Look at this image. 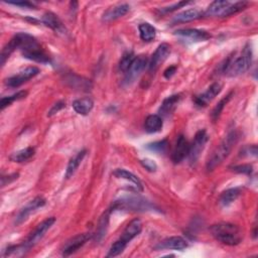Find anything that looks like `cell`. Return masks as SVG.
<instances>
[{
    "label": "cell",
    "mask_w": 258,
    "mask_h": 258,
    "mask_svg": "<svg viewBox=\"0 0 258 258\" xmlns=\"http://www.w3.org/2000/svg\"><path fill=\"white\" fill-rule=\"evenodd\" d=\"M139 36L144 41H151L155 38L156 30L148 22H144L139 26Z\"/></svg>",
    "instance_id": "obj_28"
},
{
    "label": "cell",
    "mask_w": 258,
    "mask_h": 258,
    "mask_svg": "<svg viewBox=\"0 0 258 258\" xmlns=\"http://www.w3.org/2000/svg\"><path fill=\"white\" fill-rule=\"evenodd\" d=\"M222 90V85L218 82L211 85L203 94L195 98V103L199 107L207 106L217 95H219Z\"/></svg>",
    "instance_id": "obj_14"
},
{
    "label": "cell",
    "mask_w": 258,
    "mask_h": 258,
    "mask_svg": "<svg viewBox=\"0 0 258 258\" xmlns=\"http://www.w3.org/2000/svg\"><path fill=\"white\" fill-rule=\"evenodd\" d=\"M208 140H209V136H208L206 130L203 129L196 133L193 143L190 145L189 154H187V157H189L191 165H195V163L198 161L201 153L203 152V150L208 143Z\"/></svg>",
    "instance_id": "obj_6"
},
{
    "label": "cell",
    "mask_w": 258,
    "mask_h": 258,
    "mask_svg": "<svg viewBox=\"0 0 258 258\" xmlns=\"http://www.w3.org/2000/svg\"><path fill=\"white\" fill-rule=\"evenodd\" d=\"M241 191L237 187H234V189H229L223 192L219 198V204L222 207H228L230 206L233 202H235L238 197L240 196Z\"/></svg>",
    "instance_id": "obj_27"
},
{
    "label": "cell",
    "mask_w": 258,
    "mask_h": 258,
    "mask_svg": "<svg viewBox=\"0 0 258 258\" xmlns=\"http://www.w3.org/2000/svg\"><path fill=\"white\" fill-rule=\"evenodd\" d=\"M240 155L247 157H255L257 155V147L255 145H252L243 147L240 151Z\"/></svg>",
    "instance_id": "obj_38"
},
{
    "label": "cell",
    "mask_w": 258,
    "mask_h": 258,
    "mask_svg": "<svg viewBox=\"0 0 258 258\" xmlns=\"http://www.w3.org/2000/svg\"><path fill=\"white\" fill-rule=\"evenodd\" d=\"M189 150H190V145L187 143V140L184 135H180L172 154L173 161L175 163L182 162L187 156V154H189Z\"/></svg>",
    "instance_id": "obj_15"
},
{
    "label": "cell",
    "mask_w": 258,
    "mask_h": 258,
    "mask_svg": "<svg viewBox=\"0 0 258 258\" xmlns=\"http://www.w3.org/2000/svg\"><path fill=\"white\" fill-rule=\"evenodd\" d=\"M237 138H238L237 134L234 131L230 132L225 137V139L220 144V146H218L215 148L213 153L211 154V156L209 157V159L207 161V166H206L208 172L214 171L225 160V158L228 157V155L232 151L234 145H235L237 142Z\"/></svg>",
    "instance_id": "obj_4"
},
{
    "label": "cell",
    "mask_w": 258,
    "mask_h": 258,
    "mask_svg": "<svg viewBox=\"0 0 258 258\" xmlns=\"http://www.w3.org/2000/svg\"><path fill=\"white\" fill-rule=\"evenodd\" d=\"M22 55L25 58L37 63H40V64L50 63V58L44 54V52L41 50L40 45L38 43L32 46V48L29 50L23 51Z\"/></svg>",
    "instance_id": "obj_19"
},
{
    "label": "cell",
    "mask_w": 258,
    "mask_h": 258,
    "mask_svg": "<svg viewBox=\"0 0 258 258\" xmlns=\"http://www.w3.org/2000/svg\"><path fill=\"white\" fill-rule=\"evenodd\" d=\"M162 126H163L162 118L158 114L149 115L145 122L146 131L148 133L159 132L162 129Z\"/></svg>",
    "instance_id": "obj_25"
},
{
    "label": "cell",
    "mask_w": 258,
    "mask_h": 258,
    "mask_svg": "<svg viewBox=\"0 0 258 258\" xmlns=\"http://www.w3.org/2000/svg\"><path fill=\"white\" fill-rule=\"evenodd\" d=\"M191 2H187V1H181V2H178V3H175L174 5H171V6H168V7H163L161 8V12L163 13H169V12H172V11H175L179 8H182L183 6H185L187 4H190Z\"/></svg>",
    "instance_id": "obj_39"
},
{
    "label": "cell",
    "mask_w": 258,
    "mask_h": 258,
    "mask_svg": "<svg viewBox=\"0 0 258 258\" xmlns=\"http://www.w3.org/2000/svg\"><path fill=\"white\" fill-rule=\"evenodd\" d=\"M56 222V218L54 217H51V218H48L43 220L37 228L36 230L31 234V236L29 237V239L25 242L26 245L31 249L32 247H34L35 245H37L42 238L43 236L45 235V233L48 232L51 227L55 224Z\"/></svg>",
    "instance_id": "obj_10"
},
{
    "label": "cell",
    "mask_w": 258,
    "mask_h": 258,
    "mask_svg": "<svg viewBox=\"0 0 258 258\" xmlns=\"http://www.w3.org/2000/svg\"><path fill=\"white\" fill-rule=\"evenodd\" d=\"M210 232L216 240L229 246L238 245L242 240L240 228L231 223L221 222L214 224L210 227Z\"/></svg>",
    "instance_id": "obj_2"
},
{
    "label": "cell",
    "mask_w": 258,
    "mask_h": 258,
    "mask_svg": "<svg viewBox=\"0 0 258 258\" xmlns=\"http://www.w3.org/2000/svg\"><path fill=\"white\" fill-rule=\"evenodd\" d=\"M168 147H169V142L167 139H163V140H160V142H156V143L148 145L147 148L156 153H165L168 149Z\"/></svg>",
    "instance_id": "obj_34"
},
{
    "label": "cell",
    "mask_w": 258,
    "mask_h": 258,
    "mask_svg": "<svg viewBox=\"0 0 258 258\" xmlns=\"http://www.w3.org/2000/svg\"><path fill=\"white\" fill-rule=\"evenodd\" d=\"M252 63V49L247 43L241 54L235 58L230 57L227 59L224 67L223 73L228 77H237L246 73L250 69Z\"/></svg>",
    "instance_id": "obj_1"
},
{
    "label": "cell",
    "mask_w": 258,
    "mask_h": 258,
    "mask_svg": "<svg viewBox=\"0 0 258 258\" xmlns=\"http://www.w3.org/2000/svg\"><path fill=\"white\" fill-rule=\"evenodd\" d=\"M232 95H233V93H230L229 95H227L225 98H223V99L217 104V106L214 108V110H213V112H212V118H213L214 121H216V120L219 118V116H220L222 110L224 109L225 105L230 101Z\"/></svg>",
    "instance_id": "obj_35"
},
{
    "label": "cell",
    "mask_w": 258,
    "mask_h": 258,
    "mask_svg": "<svg viewBox=\"0 0 258 258\" xmlns=\"http://www.w3.org/2000/svg\"><path fill=\"white\" fill-rule=\"evenodd\" d=\"M176 71H177V67L172 66L166 70L165 73H163V76H165V78H167V79H171L175 75Z\"/></svg>",
    "instance_id": "obj_43"
},
{
    "label": "cell",
    "mask_w": 258,
    "mask_h": 258,
    "mask_svg": "<svg viewBox=\"0 0 258 258\" xmlns=\"http://www.w3.org/2000/svg\"><path fill=\"white\" fill-rule=\"evenodd\" d=\"M86 154H87V151L86 150H82V151H79L78 153H76L71 159H70V161L68 163L67 170H66V174H65V178L67 180L71 179L75 175V173L77 172L78 168L80 167L81 162L83 161V159L86 156Z\"/></svg>",
    "instance_id": "obj_22"
},
{
    "label": "cell",
    "mask_w": 258,
    "mask_h": 258,
    "mask_svg": "<svg viewBox=\"0 0 258 258\" xmlns=\"http://www.w3.org/2000/svg\"><path fill=\"white\" fill-rule=\"evenodd\" d=\"M152 206L149 202L139 197H124L116 201L112 209L117 210H129V211H147Z\"/></svg>",
    "instance_id": "obj_5"
},
{
    "label": "cell",
    "mask_w": 258,
    "mask_h": 258,
    "mask_svg": "<svg viewBox=\"0 0 258 258\" xmlns=\"http://www.w3.org/2000/svg\"><path fill=\"white\" fill-rule=\"evenodd\" d=\"M17 178H18V174H12V175H9V176H6V177L2 176V178H1V185L4 186L7 184H10L11 182L15 181Z\"/></svg>",
    "instance_id": "obj_41"
},
{
    "label": "cell",
    "mask_w": 258,
    "mask_h": 258,
    "mask_svg": "<svg viewBox=\"0 0 258 258\" xmlns=\"http://www.w3.org/2000/svg\"><path fill=\"white\" fill-rule=\"evenodd\" d=\"M248 5V2L245 1H240V2H236V3H231L227 9L225 10V12L223 13L222 17H226V16H230L233 14H236L242 10H244L246 8V6Z\"/></svg>",
    "instance_id": "obj_32"
},
{
    "label": "cell",
    "mask_w": 258,
    "mask_h": 258,
    "mask_svg": "<svg viewBox=\"0 0 258 258\" xmlns=\"http://www.w3.org/2000/svg\"><path fill=\"white\" fill-rule=\"evenodd\" d=\"M41 22L43 23L45 27L52 29L53 31H55L59 35H65L66 34V28L64 27L63 22L61 21V19L59 18L58 15H56L55 13H53L51 11L45 12L42 15Z\"/></svg>",
    "instance_id": "obj_18"
},
{
    "label": "cell",
    "mask_w": 258,
    "mask_h": 258,
    "mask_svg": "<svg viewBox=\"0 0 258 258\" xmlns=\"http://www.w3.org/2000/svg\"><path fill=\"white\" fill-rule=\"evenodd\" d=\"M187 247V242L181 236H173L169 237L165 240L160 241L157 245L154 246L156 250H184Z\"/></svg>",
    "instance_id": "obj_16"
},
{
    "label": "cell",
    "mask_w": 258,
    "mask_h": 258,
    "mask_svg": "<svg viewBox=\"0 0 258 258\" xmlns=\"http://www.w3.org/2000/svg\"><path fill=\"white\" fill-rule=\"evenodd\" d=\"M9 4H12V5H15V6H19V7H23V8H35V4L32 3V2H29V1H11V2H8Z\"/></svg>",
    "instance_id": "obj_42"
},
{
    "label": "cell",
    "mask_w": 258,
    "mask_h": 258,
    "mask_svg": "<svg viewBox=\"0 0 258 258\" xmlns=\"http://www.w3.org/2000/svg\"><path fill=\"white\" fill-rule=\"evenodd\" d=\"M44 205H45V200L42 197L35 198L26 207H23L20 210V212L15 218V225H20L23 222H26L33 213H35L37 209L42 208Z\"/></svg>",
    "instance_id": "obj_12"
},
{
    "label": "cell",
    "mask_w": 258,
    "mask_h": 258,
    "mask_svg": "<svg viewBox=\"0 0 258 258\" xmlns=\"http://www.w3.org/2000/svg\"><path fill=\"white\" fill-rule=\"evenodd\" d=\"M231 4V2L226 1V0H216V1L211 3L206 12L204 13L206 16H219L222 17L223 13L225 12V10L227 9V7Z\"/></svg>",
    "instance_id": "obj_24"
},
{
    "label": "cell",
    "mask_w": 258,
    "mask_h": 258,
    "mask_svg": "<svg viewBox=\"0 0 258 258\" xmlns=\"http://www.w3.org/2000/svg\"><path fill=\"white\" fill-rule=\"evenodd\" d=\"M135 55L133 54V52H126L123 56H122V58H121V60H120V62H119V69H120V71H122V72H126L127 71V70L129 69V67L131 66V64L133 63V61L135 60Z\"/></svg>",
    "instance_id": "obj_33"
},
{
    "label": "cell",
    "mask_w": 258,
    "mask_h": 258,
    "mask_svg": "<svg viewBox=\"0 0 258 258\" xmlns=\"http://www.w3.org/2000/svg\"><path fill=\"white\" fill-rule=\"evenodd\" d=\"M113 176L116 177L117 179H121V180H125V181H128L129 183H131L134 186L135 189L137 190V192H143L144 191V185L142 184V182H140V180L135 176L133 175L132 173L124 170V169H117L114 171L113 173Z\"/></svg>",
    "instance_id": "obj_21"
},
{
    "label": "cell",
    "mask_w": 258,
    "mask_h": 258,
    "mask_svg": "<svg viewBox=\"0 0 258 258\" xmlns=\"http://www.w3.org/2000/svg\"><path fill=\"white\" fill-rule=\"evenodd\" d=\"M38 73H39V69L37 67L35 66L28 67L26 69H23L18 74L6 79L5 85L9 88H17L22 84L28 82L29 80H31L32 78L36 77Z\"/></svg>",
    "instance_id": "obj_8"
},
{
    "label": "cell",
    "mask_w": 258,
    "mask_h": 258,
    "mask_svg": "<svg viewBox=\"0 0 258 258\" xmlns=\"http://www.w3.org/2000/svg\"><path fill=\"white\" fill-rule=\"evenodd\" d=\"M147 66H148V61L147 57L145 56H138L135 58L129 69L125 72L124 77V84L125 85H131L135 82L136 79L143 74V72L146 70Z\"/></svg>",
    "instance_id": "obj_7"
},
{
    "label": "cell",
    "mask_w": 258,
    "mask_h": 258,
    "mask_svg": "<svg viewBox=\"0 0 258 258\" xmlns=\"http://www.w3.org/2000/svg\"><path fill=\"white\" fill-rule=\"evenodd\" d=\"M35 148L34 147H27L25 149L18 150L10 155V160L14 162H23L31 159L35 155Z\"/></svg>",
    "instance_id": "obj_29"
},
{
    "label": "cell",
    "mask_w": 258,
    "mask_h": 258,
    "mask_svg": "<svg viewBox=\"0 0 258 258\" xmlns=\"http://www.w3.org/2000/svg\"><path fill=\"white\" fill-rule=\"evenodd\" d=\"M30 248L26 245V243L16 245V246H10L6 250L3 251L2 255L4 257H18L25 255L27 251H29Z\"/></svg>",
    "instance_id": "obj_30"
},
{
    "label": "cell",
    "mask_w": 258,
    "mask_h": 258,
    "mask_svg": "<svg viewBox=\"0 0 258 258\" xmlns=\"http://www.w3.org/2000/svg\"><path fill=\"white\" fill-rule=\"evenodd\" d=\"M142 230H143V222L139 219L136 218V219H133L132 221H130L127 224V226L125 227L120 238L111 245L107 256L115 257V256H118L119 254H121L124 251V249L126 248L127 244L133 238H135L137 235H139V233L142 232Z\"/></svg>",
    "instance_id": "obj_3"
},
{
    "label": "cell",
    "mask_w": 258,
    "mask_h": 258,
    "mask_svg": "<svg viewBox=\"0 0 258 258\" xmlns=\"http://www.w3.org/2000/svg\"><path fill=\"white\" fill-rule=\"evenodd\" d=\"M175 36L182 37L187 41L198 42V41H205L211 38V35L205 31H200L196 29H184L175 32Z\"/></svg>",
    "instance_id": "obj_13"
},
{
    "label": "cell",
    "mask_w": 258,
    "mask_h": 258,
    "mask_svg": "<svg viewBox=\"0 0 258 258\" xmlns=\"http://www.w3.org/2000/svg\"><path fill=\"white\" fill-rule=\"evenodd\" d=\"M130 10V6L127 3H121L108 8L102 15V20L105 22L114 21L126 15Z\"/></svg>",
    "instance_id": "obj_17"
},
{
    "label": "cell",
    "mask_w": 258,
    "mask_h": 258,
    "mask_svg": "<svg viewBox=\"0 0 258 258\" xmlns=\"http://www.w3.org/2000/svg\"><path fill=\"white\" fill-rule=\"evenodd\" d=\"M180 100H181L180 95H172L163 100V102L161 103L158 109V115L161 117V118L162 117L170 116L177 108Z\"/></svg>",
    "instance_id": "obj_20"
},
{
    "label": "cell",
    "mask_w": 258,
    "mask_h": 258,
    "mask_svg": "<svg viewBox=\"0 0 258 258\" xmlns=\"http://www.w3.org/2000/svg\"><path fill=\"white\" fill-rule=\"evenodd\" d=\"M203 12L198 8H190L178 13L174 17V21L177 23H185L193 20H197L203 16Z\"/></svg>",
    "instance_id": "obj_23"
},
{
    "label": "cell",
    "mask_w": 258,
    "mask_h": 258,
    "mask_svg": "<svg viewBox=\"0 0 258 258\" xmlns=\"http://www.w3.org/2000/svg\"><path fill=\"white\" fill-rule=\"evenodd\" d=\"M140 163H142V166L148 172L150 173H154L157 170V165L156 162L153 159L150 158H145L140 160Z\"/></svg>",
    "instance_id": "obj_37"
},
{
    "label": "cell",
    "mask_w": 258,
    "mask_h": 258,
    "mask_svg": "<svg viewBox=\"0 0 258 258\" xmlns=\"http://www.w3.org/2000/svg\"><path fill=\"white\" fill-rule=\"evenodd\" d=\"M92 237V234L90 233H82L78 234V235L74 236L70 240H68L62 250L63 256H70L73 253L77 252L88 240H90Z\"/></svg>",
    "instance_id": "obj_11"
},
{
    "label": "cell",
    "mask_w": 258,
    "mask_h": 258,
    "mask_svg": "<svg viewBox=\"0 0 258 258\" xmlns=\"http://www.w3.org/2000/svg\"><path fill=\"white\" fill-rule=\"evenodd\" d=\"M171 54V45L169 43L163 42L157 46V49L151 56L150 61L148 62L149 72L154 73L157 69L165 63V61L170 57Z\"/></svg>",
    "instance_id": "obj_9"
},
{
    "label": "cell",
    "mask_w": 258,
    "mask_h": 258,
    "mask_svg": "<svg viewBox=\"0 0 258 258\" xmlns=\"http://www.w3.org/2000/svg\"><path fill=\"white\" fill-rule=\"evenodd\" d=\"M94 107V101L90 97H84L73 102V108L80 115H88Z\"/></svg>",
    "instance_id": "obj_26"
},
{
    "label": "cell",
    "mask_w": 258,
    "mask_h": 258,
    "mask_svg": "<svg viewBox=\"0 0 258 258\" xmlns=\"http://www.w3.org/2000/svg\"><path fill=\"white\" fill-rule=\"evenodd\" d=\"M28 96V92L27 91H19L16 94H13L11 96H7V97H3L0 101V108L1 110H4L7 106L11 105L14 101H18L21 100L23 98H26Z\"/></svg>",
    "instance_id": "obj_31"
},
{
    "label": "cell",
    "mask_w": 258,
    "mask_h": 258,
    "mask_svg": "<svg viewBox=\"0 0 258 258\" xmlns=\"http://www.w3.org/2000/svg\"><path fill=\"white\" fill-rule=\"evenodd\" d=\"M233 172L238 173V174H244V175H251L253 172V167L249 163L246 165H239V166H234L231 168Z\"/></svg>",
    "instance_id": "obj_36"
},
{
    "label": "cell",
    "mask_w": 258,
    "mask_h": 258,
    "mask_svg": "<svg viewBox=\"0 0 258 258\" xmlns=\"http://www.w3.org/2000/svg\"><path fill=\"white\" fill-rule=\"evenodd\" d=\"M65 106H66V104H65L64 102H62V101L56 103V104L52 107V109L49 111L48 116H53V115H55L56 113H58L59 111H61Z\"/></svg>",
    "instance_id": "obj_40"
}]
</instances>
